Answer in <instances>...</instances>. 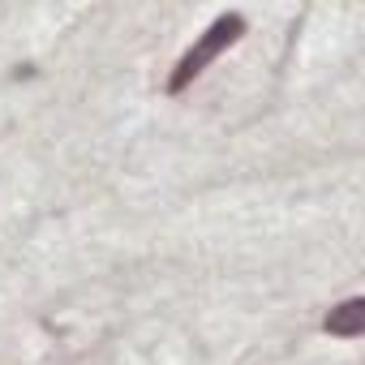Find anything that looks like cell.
<instances>
[{
  "label": "cell",
  "instance_id": "6da1fadb",
  "mask_svg": "<svg viewBox=\"0 0 365 365\" xmlns=\"http://www.w3.org/2000/svg\"><path fill=\"white\" fill-rule=\"evenodd\" d=\"M245 35V18L241 14H220L190 48H185V56L176 61V69L168 73V95H180V91H190L202 73H207V65L211 61H220L237 39Z\"/></svg>",
  "mask_w": 365,
  "mask_h": 365
},
{
  "label": "cell",
  "instance_id": "7a4b0ae2",
  "mask_svg": "<svg viewBox=\"0 0 365 365\" xmlns=\"http://www.w3.org/2000/svg\"><path fill=\"white\" fill-rule=\"evenodd\" d=\"M322 331H327V335H339V339L365 335V297H348L344 305H335V309L322 318Z\"/></svg>",
  "mask_w": 365,
  "mask_h": 365
}]
</instances>
